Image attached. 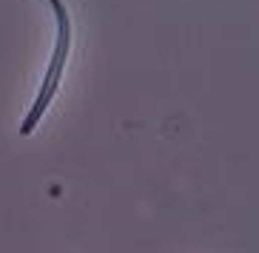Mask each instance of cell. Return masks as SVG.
Segmentation results:
<instances>
[{
	"instance_id": "1",
	"label": "cell",
	"mask_w": 259,
	"mask_h": 253,
	"mask_svg": "<svg viewBox=\"0 0 259 253\" xmlns=\"http://www.w3.org/2000/svg\"><path fill=\"white\" fill-rule=\"evenodd\" d=\"M49 6L54 9V20H57V40H54V52H52V60H49V69H46V77L40 83V91L31 103L29 114L23 117L20 123V137H29L31 131L37 128V123L43 120L46 108L52 106L54 94L60 88V80H63V69H66V60H69V52H71V20H69V9L66 3L60 0H52Z\"/></svg>"
}]
</instances>
